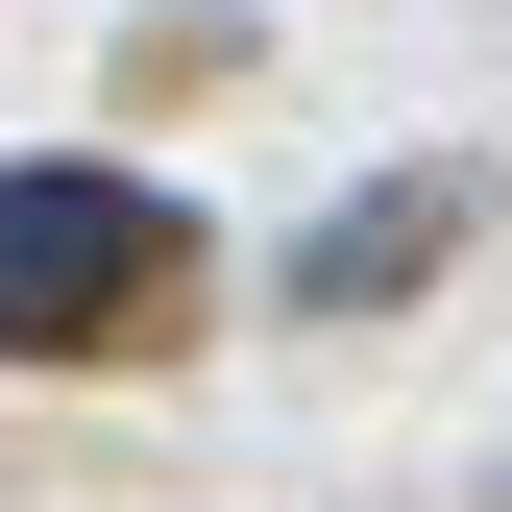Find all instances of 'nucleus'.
<instances>
[{"mask_svg":"<svg viewBox=\"0 0 512 512\" xmlns=\"http://www.w3.org/2000/svg\"><path fill=\"white\" fill-rule=\"evenodd\" d=\"M439 244H488V171H464V147H439V171H366V196H317L293 317H415V293H439Z\"/></svg>","mask_w":512,"mask_h":512,"instance_id":"2","label":"nucleus"},{"mask_svg":"<svg viewBox=\"0 0 512 512\" xmlns=\"http://www.w3.org/2000/svg\"><path fill=\"white\" fill-rule=\"evenodd\" d=\"M196 220L147 171H0V366H98L122 317H171Z\"/></svg>","mask_w":512,"mask_h":512,"instance_id":"1","label":"nucleus"}]
</instances>
